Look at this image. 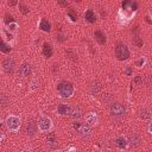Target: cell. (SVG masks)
Listing matches in <instances>:
<instances>
[{
	"label": "cell",
	"mask_w": 152,
	"mask_h": 152,
	"mask_svg": "<svg viewBox=\"0 0 152 152\" xmlns=\"http://www.w3.org/2000/svg\"><path fill=\"white\" fill-rule=\"evenodd\" d=\"M2 68H4V71L7 74V75H11L14 70V59L11 58V57H7L4 59L2 62Z\"/></svg>",
	"instance_id": "obj_6"
},
{
	"label": "cell",
	"mask_w": 152,
	"mask_h": 152,
	"mask_svg": "<svg viewBox=\"0 0 152 152\" xmlns=\"http://www.w3.org/2000/svg\"><path fill=\"white\" fill-rule=\"evenodd\" d=\"M43 55L45 57H51V55H52V48H51L50 44H46L45 43L43 45Z\"/></svg>",
	"instance_id": "obj_17"
},
{
	"label": "cell",
	"mask_w": 152,
	"mask_h": 152,
	"mask_svg": "<svg viewBox=\"0 0 152 152\" xmlns=\"http://www.w3.org/2000/svg\"><path fill=\"white\" fill-rule=\"evenodd\" d=\"M134 44H135L137 46H141V45H142V39L139 38V37H137V38L134 39Z\"/></svg>",
	"instance_id": "obj_26"
},
{
	"label": "cell",
	"mask_w": 152,
	"mask_h": 152,
	"mask_svg": "<svg viewBox=\"0 0 152 152\" xmlns=\"http://www.w3.org/2000/svg\"><path fill=\"white\" fill-rule=\"evenodd\" d=\"M128 142L131 146H138L140 144V137L138 133H132L128 138Z\"/></svg>",
	"instance_id": "obj_10"
},
{
	"label": "cell",
	"mask_w": 152,
	"mask_h": 152,
	"mask_svg": "<svg viewBox=\"0 0 152 152\" xmlns=\"http://www.w3.org/2000/svg\"><path fill=\"white\" fill-rule=\"evenodd\" d=\"M70 109H71V107H69L68 104H59L57 107V112L61 115H69L70 114Z\"/></svg>",
	"instance_id": "obj_12"
},
{
	"label": "cell",
	"mask_w": 152,
	"mask_h": 152,
	"mask_svg": "<svg viewBox=\"0 0 152 152\" xmlns=\"http://www.w3.org/2000/svg\"><path fill=\"white\" fill-rule=\"evenodd\" d=\"M68 15H69V17L71 18V20H74V21H75V20L77 19V14H76V13H75L74 11H70V12L68 13Z\"/></svg>",
	"instance_id": "obj_25"
},
{
	"label": "cell",
	"mask_w": 152,
	"mask_h": 152,
	"mask_svg": "<svg viewBox=\"0 0 152 152\" xmlns=\"http://www.w3.org/2000/svg\"><path fill=\"white\" fill-rule=\"evenodd\" d=\"M15 4H17L15 1H12V2H8V5H15Z\"/></svg>",
	"instance_id": "obj_34"
},
{
	"label": "cell",
	"mask_w": 152,
	"mask_h": 152,
	"mask_svg": "<svg viewBox=\"0 0 152 152\" xmlns=\"http://www.w3.org/2000/svg\"><path fill=\"white\" fill-rule=\"evenodd\" d=\"M31 70H32L31 64H28V63H23V64L19 66L18 74H19V76H20L21 78H24V77H27V76L31 74Z\"/></svg>",
	"instance_id": "obj_7"
},
{
	"label": "cell",
	"mask_w": 152,
	"mask_h": 152,
	"mask_svg": "<svg viewBox=\"0 0 152 152\" xmlns=\"http://www.w3.org/2000/svg\"><path fill=\"white\" fill-rule=\"evenodd\" d=\"M1 138H2V135H1V133H0V139H1Z\"/></svg>",
	"instance_id": "obj_36"
},
{
	"label": "cell",
	"mask_w": 152,
	"mask_h": 152,
	"mask_svg": "<svg viewBox=\"0 0 152 152\" xmlns=\"http://www.w3.org/2000/svg\"><path fill=\"white\" fill-rule=\"evenodd\" d=\"M36 84H37V80H34V81H33V82H32V87H31V88H32V89H34V88H36V87H37V86H36Z\"/></svg>",
	"instance_id": "obj_31"
},
{
	"label": "cell",
	"mask_w": 152,
	"mask_h": 152,
	"mask_svg": "<svg viewBox=\"0 0 152 152\" xmlns=\"http://www.w3.org/2000/svg\"><path fill=\"white\" fill-rule=\"evenodd\" d=\"M126 74H127V75H131V74H132L131 68H127V69H126Z\"/></svg>",
	"instance_id": "obj_33"
},
{
	"label": "cell",
	"mask_w": 152,
	"mask_h": 152,
	"mask_svg": "<svg viewBox=\"0 0 152 152\" xmlns=\"http://www.w3.org/2000/svg\"><path fill=\"white\" fill-rule=\"evenodd\" d=\"M38 126H39V128H40L42 131L46 132V131H49L50 127H51V120H50L49 118H42V119L38 121Z\"/></svg>",
	"instance_id": "obj_8"
},
{
	"label": "cell",
	"mask_w": 152,
	"mask_h": 152,
	"mask_svg": "<svg viewBox=\"0 0 152 152\" xmlns=\"http://www.w3.org/2000/svg\"><path fill=\"white\" fill-rule=\"evenodd\" d=\"M115 56H116L118 59H120V61L127 59V58L129 57V51H128V49L126 48V45H124V44H118L116 48H115Z\"/></svg>",
	"instance_id": "obj_4"
},
{
	"label": "cell",
	"mask_w": 152,
	"mask_h": 152,
	"mask_svg": "<svg viewBox=\"0 0 152 152\" xmlns=\"http://www.w3.org/2000/svg\"><path fill=\"white\" fill-rule=\"evenodd\" d=\"M56 38H57V40H58V42H64V40H65V37H64L63 34H61V33H59V34H57V37H56Z\"/></svg>",
	"instance_id": "obj_28"
},
{
	"label": "cell",
	"mask_w": 152,
	"mask_h": 152,
	"mask_svg": "<svg viewBox=\"0 0 152 152\" xmlns=\"http://www.w3.org/2000/svg\"><path fill=\"white\" fill-rule=\"evenodd\" d=\"M46 145L49 146V147H51V148H55L56 146H57V140H56V138H55V135L53 134H49L48 135V138H46Z\"/></svg>",
	"instance_id": "obj_14"
},
{
	"label": "cell",
	"mask_w": 152,
	"mask_h": 152,
	"mask_svg": "<svg viewBox=\"0 0 152 152\" xmlns=\"http://www.w3.org/2000/svg\"><path fill=\"white\" fill-rule=\"evenodd\" d=\"M140 118H142V119H150V118H151L150 110H147V109H141V110H140Z\"/></svg>",
	"instance_id": "obj_23"
},
{
	"label": "cell",
	"mask_w": 152,
	"mask_h": 152,
	"mask_svg": "<svg viewBox=\"0 0 152 152\" xmlns=\"http://www.w3.org/2000/svg\"><path fill=\"white\" fill-rule=\"evenodd\" d=\"M20 125V120L18 116H8L6 120V126L10 131H17Z\"/></svg>",
	"instance_id": "obj_5"
},
{
	"label": "cell",
	"mask_w": 152,
	"mask_h": 152,
	"mask_svg": "<svg viewBox=\"0 0 152 152\" xmlns=\"http://www.w3.org/2000/svg\"><path fill=\"white\" fill-rule=\"evenodd\" d=\"M57 90L62 97H70L74 93V87L69 82H61L57 86Z\"/></svg>",
	"instance_id": "obj_1"
},
{
	"label": "cell",
	"mask_w": 152,
	"mask_h": 152,
	"mask_svg": "<svg viewBox=\"0 0 152 152\" xmlns=\"http://www.w3.org/2000/svg\"><path fill=\"white\" fill-rule=\"evenodd\" d=\"M140 82H142V80H141V77H135V80H134V83H140Z\"/></svg>",
	"instance_id": "obj_30"
},
{
	"label": "cell",
	"mask_w": 152,
	"mask_h": 152,
	"mask_svg": "<svg viewBox=\"0 0 152 152\" xmlns=\"http://www.w3.org/2000/svg\"><path fill=\"white\" fill-rule=\"evenodd\" d=\"M0 51H2L4 53H7V52L11 51V48L8 45H6L1 39H0Z\"/></svg>",
	"instance_id": "obj_22"
},
{
	"label": "cell",
	"mask_w": 152,
	"mask_h": 152,
	"mask_svg": "<svg viewBox=\"0 0 152 152\" xmlns=\"http://www.w3.org/2000/svg\"><path fill=\"white\" fill-rule=\"evenodd\" d=\"M114 142H115V145H116L119 148H125V147L127 146V141H126V139H125L124 137H119V138H116Z\"/></svg>",
	"instance_id": "obj_15"
},
{
	"label": "cell",
	"mask_w": 152,
	"mask_h": 152,
	"mask_svg": "<svg viewBox=\"0 0 152 152\" xmlns=\"http://www.w3.org/2000/svg\"><path fill=\"white\" fill-rule=\"evenodd\" d=\"M86 124L90 127V126H93V125H95L96 124V121H97V118H96V115L94 114V113H88L87 115H86Z\"/></svg>",
	"instance_id": "obj_11"
},
{
	"label": "cell",
	"mask_w": 152,
	"mask_h": 152,
	"mask_svg": "<svg viewBox=\"0 0 152 152\" xmlns=\"http://www.w3.org/2000/svg\"><path fill=\"white\" fill-rule=\"evenodd\" d=\"M90 91H91V94H99L100 91H101V84L100 83H97V82H94V83H91V86H90Z\"/></svg>",
	"instance_id": "obj_19"
},
{
	"label": "cell",
	"mask_w": 152,
	"mask_h": 152,
	"mask_svg": "<svg viewBox=\"0 0 152 152\" xmlns=\"http://www.w3.org/2000/svg\"><path fill=\"white\" fill-rule=\"evenodd\" d=\"M50 23L48 21V20H45V19H43L42 21H40V28L44 31V32H49L50 31Z\"/></svg>",
	"instance_id": "obj_21"
},
{
	"label": "cell",
	"mask_w": 152,
	"mask_h": 152,
	"mask_svg": "<svg viewBox=\"0 0 152 152\" xmlns=\"http://www.w3.org/2000/svg\"><path fill=\"white\" fill-rule=\"evenodd\" d=\"M12 20H13V17H12V15H8V14H6V20H5V21H6V24H10Z\"/></svg>",
	"instance_id": "obj_29"
},
{
	"label": "cell",
	"mask_w": 152,
	"mask_h": 152,
	"mask_svg": "<svg viewBox=\"0 0 152 152\" xmlns=\"http://www.w3.org/2000/svg\"><path fill=\"white\" fill-rule=\"evenodd\" d=\"M72 127L78 132V134L81 135V137H83V138H88L89 135H90V133H91V129H90V127L87 125V124H82V122H80V121H75L74 124H72Z\"/></svg>",
	"instance_id": "obj_2"
},
{
	"label": "cell",
	"mask_w": 152,
	"mask_h": 152,
	"mask_svg": "<svg viewBox=\"0 0 152 152\" xmlns=\"http://www.w3.org/2000/svg\"><path fill=\"white\" fill-rule=\"evenodd\" d=\"M84 18H86V19H87L89 23H94V21L96 20V15H95V13H94L91 10H88V11L86 12Z\"/></svg>",
	"instance_id": "obj_16"
},
{
	"label": "cell",
	"mask_w": 152,
	"mask_h": 152,
	"mask_svg": "<svg viewBox=\"0 0 152 152\" xmlns=\"http://www.w3.org/2000/svg\"><path fill=\"white\" fill-rule=\"evenodd\" d=\"M10 103V99L6 94H0V106L1 107H6Z\"/></svg>",
	"instance_id": "obj_20"
},
{
	"label": "cell",
	"mask_w": 152,
	"mask_h": 152,
	"mask_svg": "<svg viewBox=\"0 0 152 152\" xmlns=\"http://www.w3.org/2000/svg\"><path fill=\"white\" fill-rule=\"evenodd\" d=\"M66 53L70 56V58H71V59H74V61H75V59H77V55H76V53H74L72 51H66Z\"/></svg>",
	"instance_id": "obj_27"
},
{
	"label": "cell",
	"mask_w": 152,
	"mask_h": 152,
	"mask_svg": "<svg viewBox=\"0 0 152 152\" xmlns=\"http://www.w3.org/2000/svg\"><path fill=\"white\" fill-rule=\"evenodd\" d=\"M109 112L113 116H124L126 114V107L122 103L113 102L109 106Z\"/></svg>",
	"instance_id": "obj_3"
},
{
	"label": "cell",
	"mask_w": 152,
	"mask_h": 152,
	"mask_svg": "<svg viewBox=\"0 0 152 152\" xmlns=\"http://www.w3.org/2000/svg\"><path fill=\"white\" fill-rule=\"evenodd\" d=\"M19 8H20V11H21V13H23V14H27V13H28V8H27L25 5L19 4Z\"/></svg>",
	"instance_id": "obj_24"
},
{
	"label": "cell",
	"mask_w": 152,
	"mask_h": 152,
	"mask_svg": "<svg viewBox=\"0 0 152 152\" xmlns=\"http://www.w3.org/2000/svg\"><path fill=\"white\" fill-rule=\"evenodd\" d=\"M25 131H26V134H27V135H33V134L37 132V125H36V122H34L33 120L28 121L27 125H26Z\"/></svg>",
	"instance_id": "obj_9"
},
{
	"label": "cell",
	"mask_w": 152,
	"mask_h": 152,
	"mask_svg": "<svg viewBox=\"0 0 152 152\" xmlns=\"http://www.w3.org/2000/svg\"><path fill=\"white\" fill-rule=\"evenodd\" d=\"M95 38H96V40L100 43V44H104L106 43V36L101 32V31H95Z\"/></svg>",
	"instance_id": "obj_18"
},
{
	"label": "cell",
	"mask_w": 152,
	"mask_h": 152,
	"mask_svg": "<svg viewBox=\"0 0 152 152\" xmlns=\"http://www.w3.org/2000/svg\"><path fill=\"white\" fill-rule=\"evenodd\" d=\"M59 5H62V6L66 7V6H68V2H64V1H59Z\"/></svg>",
	"instance_id": "obj_32"
},
{
	"label": "cell",
	"mask_w": 152,
	"mask_h": 152,
	"mask_svg": "<svg viewBox=\"0 0 152 152\" xmlns=\"http://www.w3.org/2000/svg\"><path fill=\"white\" fill-rule=\"evenodd\" d=\"M23 152H30V151H27V150H25V151H23Z\"/></svg>",
	"instance_id": "obj_35"
},
{
	"label": "cell",
	"mask_w": 152,
	"mask_h": 152,
	"mask_svg": "<svg viewBox=\"0 0 152 152\" xmlns=\"http://www.w3.org/2000/svg\"><path fill=\"white\" fill-rule=\"evenodd\" d=\"M81 115H82V112H81V109L78 107H71L69 116H71L72 119H80Z\"/></svg>",
	"instance_id": "obj_13"
}]
</instances>
